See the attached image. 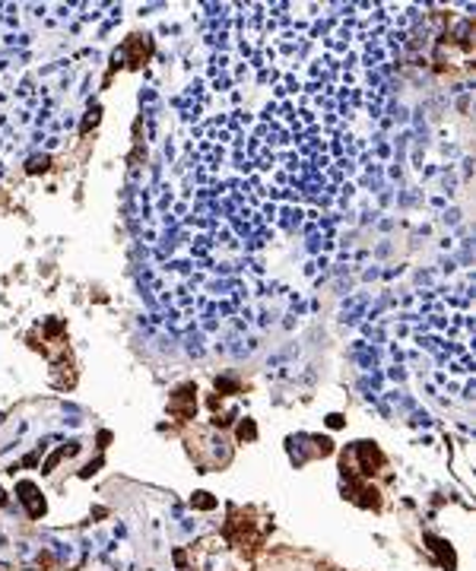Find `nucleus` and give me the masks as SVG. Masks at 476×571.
Listing matches in <instances>:
<instances>
[{"instance_id": "2", "label": "nucleus", "mask_w": 476, "mask_h": 571, "mask_svg": "<svg viewBox=\"0 0 476 571\" xmlns=\"http://www.w3.org/2000/svg\"><path fill=\"white\" fill-rule=\"evenodd\" d=\"M190 502H194V508H204V511H210V508H216V498H210L207 492H197L194 498H190Z\"/></svg>"}, {"instance_id": "3", "label": "nucleus", "mask_w": 476, "mask_h": 571, "mask_svg": "<svg viewBox=\"0 0 476 571\" xmlns=\"http://www.w3.org/2000/svg\"><path fill=\"white\" fill-rule=\"evenodd\" d=\"M254 435H257V432H254V422H242V425H238V438H242V441H245V438L251 441Z\"/></svg>"}, {"instance_id": "1", "label": "nucleus", "mask_w": 476, "mask_h": 571, "mask_svg": "<svg viewBox=\"0 0 476 571\" xmlns=\"http://www.w3.org/2000/svg\"><path fill=\"white\" fill-rule=\"evenodd\" d=\"M19 498L29 505V514L32 517H42L45 514V502H38V492H35L32 482H19Z\"/></svg>"}, {"instance_id": "5", "label": "nucleus", "mask_w": 476, "mask_h": 571, "mask_svg": "<svg viewBox=\"0 0 476 571\" xmlns=\"http://www.w3.org/2000/svg\"><path fill=\"white\" fill-rule=\"evenodd\" d=\"M327 425H330V428H340V425H343V419H340V416H330V419H327Z\"/></svg>"}, {"instance_id": "4", "label": "nucleus", "mask_w": 476, "mask_h": 571, "mask_svg": "<svg viewBox=\"0 0 476 571\" xmlns=\"http://www.w3.org/2000/svg\"><path fill=\"white\" fill-rule=\"evenodd\" d=\"M428 543H432L435 549H438V552L445 555V543H438V540H428ZM445 565H448V568H454V555H448V558H445Z\"/></svg>"}]
</instances>
